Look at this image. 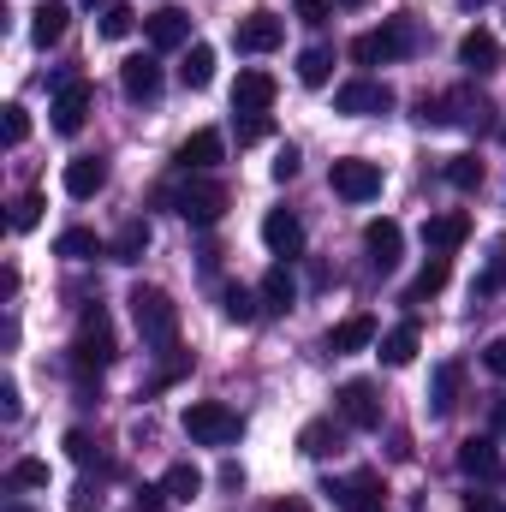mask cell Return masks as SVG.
<instances>
[{"label":"cell","mask_w":506,"mask_h":512,"mask_svg":"<svg viewBox=\"0 0 506 512\" xmlns=\"http://www.w3.org/2000/svg\"><path fill=\"white\" fill-rule=\"evenodd\" d=\"M131 322H137V334L155 346V352H173L179 346V304L161 292V286H131Z\"/></svg>","instance_id":"obj_1"},{"label":"cell","mask_w":506,"mask_h":512,"mask_svg":"<svg viewBox=\"0 0 506 512\" xmlns=\"http://www.w3.org/2000/svg\"><path fill=\"white\" fill-rule=\"evenodd\" d=\"M114 358H120V340H114L108 310L96 304V310H84V316H78V334H72V370H78V376H90V370H108Z\"/></svg>","instance_id":"obj_2"},{"label":"cell","mask_w":506,"mask_h":512,"mask_svg":"<svg viewBox=\"0 0 506 512\" xmlns=\"http://www.w3.org/2000/svg\"><path fill=\"white\" fill-rule=\"evenodd\" d=\"M239 411H227L221 399H197V405H185V435L197 441V447H233L239 441Z\"/></svg>","instance_id":"obj_3"},{"label":"cell","mask_w":506,"mask_h":512,"mask_svg":"<svg viewBox=\"0 0 506 512\" xmlns=\"http://www.w3.org/2000/svg\"><path fill=\"white\" fill-rule=\"evenodd\" d=\"M411 48H417L411 18H387L381 30H364V36L352 42V60H358V66H387V60H405Z\"/></svg>","instance_id":"obj_4"},{"label":"cell","mask_w":506,"mask_h":512,"mask_svg":"<svg viewBox=\"0 0 506 512\" xmlns=\"http://www.w3.org/2000/svg\"><path fill=\"white\" fill-rule=\"evenodd\" d=\"M173 209H179V221H191V227H215V221L227 215V185H221V179H191V185L173 191Z\"/></svg>","instance_id":"obj_5"},{"label":"cell","mask_w":506,"mask_h":512,"mask_svg":"<svg viewBox=\"0 0 506 512\" xmlns=\"http://www.w3.org/2000/svg\"><path fill=\"white\" fill-rule=\"evenodd\" d=\"M322 495L334 501L340 512H387L381 507V471H352V477H328L322 483Z\"/></svg>","instance_id":"obj_6"},{"label":"cell","mask_w":506,"mask_h":512,"mask_svg":"<svg viewBox=\"0 0 506 512\" xmlns=\"http://www.w3.org/2000/svg\"><path fill=\"white\" fill-rule=\"evenodd\" d=\"M328 185H334V197H346V203H370L381 191V167L364 161V155H340V161L328 167Z\"/></svg>","instance_id":"obj_7"},{"label":"cell","mask_w":506,"mask_h":512,"mask_svg":"<svg viewBox=\"0 0 506 512\" xmlns=\"http://www.w3.org/2000/svg\"><path fill=\"white\" fill-rule=\"evenodd\" d=\"M280 36H286V24H280V12H268V6H256V12H245V18L233 24V48H239V54H274Z\"/></svg>","instance_id":"obj_8"},{"label":"cell","mask_w":506,"mask_h":512,"mask_svg":"<svg viewBox=\"0 0 506 512\" xmlns=\"http://www.w3.org/2000/svg\"><path fill=\"white\" fill-rule=\"evenodd\" d=\"M334 405H340V423H346V429H381L376 382H346L340 393H334Z\"/></svg>","instance_id":"obj_9"},{"label":"cell","mask_w":506,"mask_h":512,"mask_svg":"<svg viewBox=\"0 0 506 512\" xmlns=\"http://www.w3.org/2000/svg\"><path fill=\"white\" fill-rule=\"evenodd\" d=\"M334 108H340V114H352V120H370V114H387V108H393V90L376 84V78H352V84H340Z\"/></svg>","instance_id":"obj_10"},{"label":"cell","mask_w":506,"mask_h":512,"mask_svg":"<svg viewBox=\"0 0 506 512\" xmlns=\"http://www.w3.org/2000/svg\"><path fill=\"white\" fill-rule=\"evenodd\" d=\"M465 239H471V215H465V209H441V215L423 221V245H429V256H453Z\"/></svg>","instance_id":"obj_11"},{"label":"cell","mask_w":506,"mask_h":512,"mask_svg":"<svg viewBox=\"0 0 506 512\" xmlns=\"http://www.w3.org/2000/svg\"><path fill=\"white\" fill-rule=\"evenodd\" d=\"M90 102H96L90 84H84V78H66L60 96H54V131H60V137H78L84 120H90Z\"/></svg>","instance_id":"obj_12"},{"label":"cell","mask_w":506,"mask_h":512,"mask_svg":"<svg viewBox=\"0 0 506 512\" xmlns=\"http://www.w3.org/2000/svg\"><path fill=\"white\" fill-rule=\"evenodd\" d=\"M459 471L471 477V483H501L506 477V465H501V453H495V441L489 435H471V441H459Z\"/></svg>","instance_id":"obj_13"},{"label":"cell","mask_w":506,"mask_h":512,"mask_svg":"<svg viewBox=\"0 0 506 512\" xmlns=\"http://www.w3.org/2000/svg\"><path fill=\"white\" fill-rule=\"evenodd\" d=\"M447 126H465V131H495V102L477 96V90H447Z\"/></svg>","instance_id":"obj_14"},{"label":"cell","mask_w":506,"mask_h":512,"mask_svg":"<svg viewBox=\"0 0 506 512\" xmlns=\"http://www.w3.org/2000/svg\"><path fill=\"white\" fill-rule=\"evenodd\" d=\"M262 245L292 262V256L304 251V221H298L292 209H268V215H262Z\"/></svg>","instance_id":"obj_15"},{"label":"cell","mask_w":506,"mask_h":512,"mask_svg":"<svg viewBox=\"0 0 506 512\" xmlns=\"http://www.w3.org/2000/svg\"><path fill=\"white\" fill-rule=\"evenodd\" d=\"M143 36H149V48H155V54L185 48V42H191V18H185L179 6H161V12H149V18H143Z\"/></svg>","instance_id":"obj_16"},{"label":"cell","mask_w":506,"mask_h":512,"mask_svg":"<svg viewBox=\"0 0 506 512\" xmlns=\"http://www.w3.org/2000/svg\"><path fill=\"white\" fill-rule=\"evenodd\" d=\"M221 155H227V137H221L215 126H203V131H191V137L179 143V155H173V161H179L185 173H209Z\"/></svg>","instance_id":"obj_17"},{"label":"cell","mask_w":506,"mask_h":512,"mask_svg":"<svg viewBox=\"0 0 506 512\" xmlns=\"http://www.w3.org/2000/svg\"><path fill=\"white\" fill-rule=\"evenodd\" d=\"M120 90H126L131 102H155L161 96V60L155 54H131L126 66H120Z\"/></svg>","instance_id":"obj_18"},{"label":"cell","mask_w":506,"mask_h":512,"mask_svg":"<svg viewBox=\"0 0 506 512\" xmlns=\"http://www.w3.org/2000/svg\"><path fill=\"white\" fill-rule=\"evenodd\" d=\"M459 66H465V72H477V78L501 72L506 54H501V42H495V30H471V36L459 42Z\"/></svg>","instance_id":"obj_19"},{"label":"cell","mask_w":506,"mask_h":512,"mask_svg":"<svg viewBox=\"0 0 506 512\" xmlns=\"http://www.w3.org/2000/svg\"><path fill=\"white\" fill-rule=\"evenodd\" d=\"M102 185H108V161H102V155H78V161H66V197L90 203Z\"/></svg>","instance_id":"obj_20"},{"label":"cell","mask_w":506,"mask_h":512,"mask_svg":"<svg viewBox=\"0 0 506 512\" xmlns=\"http://www.w3.org/2000/svg\"><path fill=\"white\" fill-rule=\"evenodd\" d=\"M364 251H370V262H376L381 274H387V268H399V251H405L399 221H370V227H364Z\"/></svg>","instance_id":"obj_21"},{"label":"cell","mask_w":506,"mask_h":512,"mask_svg":"<svg viewBox=\"0 0 506 512\" xmlns=\"http://www.w3.org/2000/svg\"><path fill=\"white\" fill-rule=\"evenodd\" d=\"M274 108V78L268 72H239V84H233V114H268Z\"/></svg>","instance_id":"obj_22"},{"label":"cell","mask_w":506,"mask_h":512,"mask_svg":"<svg viewBox=\"0 0 506 512\" xmlns=\"http://www.w3.org/2000/svg\"><path fill=\"white\" fill-rule=\"evenodd\" d=\"M66 24H72V6H66V0H42V6L30 12V42H36V48H54V42L66 36Z\"/></svg>","instance_id":"obj_23"},{"label":"cell","mask_w":506,"mask_h":512,"mask_svg":"<svg viewBox=\"0 0 506 512\" xmlns=\"http://www.w3.org/2000/svg\"><path fill=\"white\" fill-rule=\"evenodd\" d=\"M364 346H376V316H346V322L328 328V352H334V358L364 352Z\"/></svg>","instance_id":"obj_24"},{"label":"cell","mask_w":506,"mask_h":512,"mask_svg":"<svg viewBox=\"0 0 506 512\" xmlns=\"http://www.w3.org/2000/svg\"><path fill=\"white\" fill-rule=\"evenodd\" d=\"M340 447H346V429H340L334 417H316V423L298 429V453H310V459H328V453H340Z\"/></svg>","instance_id":"obj_25"},{"label":"cell","mask_w":506,"mask_h":512,"mask_svg":"<svg viewBox=\"0 0 506 512\" xmlns=\"http://www.w3.org/2000/svg\"><path fill=\"white\" fill-rule=\"evenodd\" d=\"M417 346H423V328H417V322H399V328H387V334H381V364H393V370H399V364H411V358H417Z\"/></svg>","instance_id":"obj_26"},{"label":"cell","mask_w":506,"mask_h":512,"mask_svg":"<svg viewBox=\"0 0 506 512\" xmlns=\"http://www.w3.org/2000/svg\"><path fill=\"white\" fill-rule=\"evenodd\" d=\"M292 304H298V280H292L286 262H274L262 274V310H292Z\"/></svg>","instance_id":"obj_27"},{"label":"cell","mask_w":506,"mask_h":512,"mask_svg":"<svg viewBox=\"0 0 506 512\" xmlns=\"http://www.w3.org/2000/svg\"><path fill=\"white\" fill-rule=\"evenodd\" d=\"M459 382H465L459 364H441V370H435V387H429V411H435V417H453V411H459Z\"/></svg>","instance_id":"obj_28"},{"label":"cell","mask_w":506,"mask_h":512,"mask_svg":"<svg viewBox=\"0 0 506 512\" xmlns=\"http://www.w3.org/2000/svg\"><path fill=\"white\" fill-rule=\"evenodd\" d=\"M209 78H215V48L209 42H191L185 48V66H179V84L185 90H209Z\"/></svg>","instance_id":"obj_29"},{"label":"cell","mask_w":506,"mask_h":512,"mask_svg":"<svg viewBox=\"0 0 506 512\" xmlns=\"http://www.w3.org/2000/svg\"><path fill=\"white\" fill-rule=\"evenodd\" d=\"M108 245L90 233V227H66L60 239H54V256H66V262H90V256H102Z\"/></svg>","instance_id":"obj_30"},{"label":"cell","mask_w":506,"mask_h":512,"mask_svg":"<svg viewBox=\"0 0 506 512\" xmlns=\"http://www.w3.org/2000/svg\"><path fill=\"white\" fill-rule=\"evenodd\" d=\"M161 489H167V501H179V507H191V501L203 495V471H197V465H173V471L161 477Z\"/></svg>","instance_id":"obj_31"},{"label":"cell","mask_w":506,"mask_h":512,"mask_svg":"<svg viewBox=\"0 0 506 512\" xmlns=\"http://www.w3.org/2000/svg\"><path fill=\"white\" fill-rule=\"evenodd\" d=\"M143 251H149V221H126V227H120V239H114V245H108V256H114V262H143Z\"/></svg>","instance_id":"obj_32"},{"label":"cell","mask_w":506,"mask_h":512,"mask_svg":"<svg viewBox=\"0 0 506 512\" xmlns=\"http://www.w3.org/2000/svg\"><path fill=\"white\" fill-rule=\"evenodd\" d=\"M221 310H227V322H256L262 292H251V286H227V292H221Z\"/></svg>","instance_id":"obj_33"},{"label":"cell","mask_w":506,"mask_h":512,"mask_svg":"<svg viewBox=\"0 0 506 512\" xmlns=\"http://www.w3.org/2000/svg\"><path fill=\"white\" fill-rule=\"evenodd\" d=\"M328 72H334V48H304V54H298V78H304L310 90H322Z\"/></svg>","instance_id":"obj_34"},{"label":"cell","mask_w":506,"mask_h":512,"mask_svg":"<svg viewBox=\"0 0 506 512\" xmlns=\"http://www.w3.org/2000/svg\"><path fill=\"white\" fill-rule=\"evenodd\" d=\"M441 286H447V256H435V262H429V268L405 286V304H423V298H435Z\"/></svg>","instance_id":"obj_35"},{"label":"cell","mask_w":506,"mask_h":512,"mask_svg":"<svg viewBox=\"0 0 506 512\" xmlns=\"http://www.w3.org/2000/svg\"><path fill=\"white\" fill-rule=\"evenodd\" d=\"M447 185L477 191V185H483V161H477V155H453V161H447Z\"/></svg>","instance_id":"obj_36"},{"label":"cell","mask_w":506,"mask_h":512,"mask_svg":"<svg viewBox=\"0 0 506 512\" xmlns=\"http://www.w3.org/2000/svg\"><path fill=\"white\" fill-rule=\"evenodd\" d=\"M6 489H48V465L42 459H18L6 471Z\"/></svg>","instance_id":"obj_37"},{"label":"cell","mask_w":506,"mask_h":512,"mask_svg":"<svg viewBox=\"0 0 506 512\" xmlns=\"http://www.w3.org/2000/svg\"><path fill=\"white\" fill-rule=\"evenodd\" d=\"M131 30H137V12H131L126 0H114V6L102 12V36H108V42H120V36H131Z\"/></svg>","instance_id":"obj_38"},{"label":"cell","mask_w":506,"mask_h":512,"mask_svg":"<svg viewBox=\"0 0 506 512\" xmlns=\"http://www.w3.org/2000/svg\"><path fill=\"white\" fill-rule=\"evenodd\" d=\"M42 209H48V203H42V191H24V197L12 203V233H30V227L42 221Z\"/></svg>","instance_id":"obj_39"},{"label":"cell","mask_w":506,"mask_h":512,"mask_svg":"<svg viewBox=\"0 0 506 512\" xmlns=\"http://www.w3.org/2000/svg\"><path fill=\"white\" fill-rule=\"evenodd\" d=\"M96 453H102V447H96L90 429H66V459H72V465H96Z\"/></svg>","instance_id":"obj_40"},{"label":"cell","mask_w":506,"mask_h":512,"mask_svg":"<svg viewBox=\"0 0 506 512\" xmlns=\"http://www.w3.org/2000/svg\"><path fill=\"white\" fill-rule=\"evenodd\" d=\"M334 6H340V0H292L298 24H310V30H316V24H328V18H334Z\"/></svg>","instance_id":"obj_41"},{"label":"cell","mask_w":506,"mask_h":512,"mask_svg":"<svg viewBox=\"0 0 506 512\" xmlns=\"http://www.w3.org/2000/svg\"><path fill=\"white\" fill-rule=\"evenodd\" d=\"M274 131V120L268 114H239V143H262Z\"/></svg>","instance_id":"obj_42"},{"label":"cell","mask_w":506,"mask_h":512,"mask_svg":"<svg viewBox=\"0 0 506 512\" xmlns=\"http://www.w3.org/2000/svg\"><path fill=\"white\" fill-rule=\"evenodd\" d=\"M417 126H447V96H423L417 102Z\"/></svg>","instance_id":"obj_43"},{"label":"cell","mask_w":506,"mask_h":512,"mask_svg":"<svg viewBox=\"0 0 506 512\" xmlns=\"http://www.w3.org/2000/svg\"><path fill=\"white\" fill-rule=\"evenodd\" d=\"M24 137H30V114H24V108H18V102H12V108H6V143H12V149H18V143H24Z\"/></svg>","instance_id":"obj_44"},{"label":"cell","mask_w":506,"mask_h":512,"mask_svg":"<svg viewBox=\"0 0 506 512\" xmlns=\"http://www.w3.org/2000/svg\"><path fill=\"white\" fill-rule=\"evenodd\" d=\"M66 507H72V512H102V489H96V483H78Z\"/></svg>","instance_id":"obj_45"},{"label":"cell","mask_w":506,"mask_h":512,"mask_svg":"<svg viewBox=\"0 0 506 512\" xmlns=\"http://www.w3.org/2000/svg\"><path fill=\"white\" fill-rule=\"evenodd\" d=\"M18 411H24V399H18V382H0V417H6V423H18Z\"/></svg>","instance_id":"obj_46"},{"label":"cell","mask_w":506,"mask_h":512,"mask_svg":"<svg viewBox=\"0 0 506 512\" xmlns=\"http://www.w3.org/2000/svg\"><path fill=\"white\" fill-rule=\"evenodd\" d=\"M465 512H506V501H501V495H483V489H471V495H465Z\"/></svg>","instance_id":"obj_47"},{"label":"cell","mask_w":506,"mask_h":512,"mask_svg":"<svg viewBox=\"0 0 506 512\" xmlns=\"http://www.w3.org/2000/svg\"><path fill=\"white\" fill-rule=\"evenodd\" d=\"M161 501H167L161 483H143V489H137V512H161Z\"/></svg>","instance_id":"obj_48"},{"label":"cell","mask_w":506,"mask_h":512,"mask_svg":"<svg viewBox=\"0 0 506 512\" xmlns=\"http://www.w3.org/2000/svg\"><path fill=\"white\" fill-rule=\"evenodd\" d=\"M274 179L286 185V179H298V149H280V161H274Z\"/></svg>","instance_id":"obj_49"},{"label":"cell","mask_w":506,"mask_h":512,"mask_svg":"<svg viewBox=\"0 0 506 512\" xmlns=\"http://www.w3.org/2000/svg\"><path fill=\"white\" fill-rule=\"evenodd\" d=\"M483 364H489L495 376H506V340H489V346H483Z\"/></svg>","instance_id":"obj_50"},{"label":"cell","mask_w":506,"mask_h":512,"mask_svg":"<svg viewBox=\"0 0 506 512\" xmlns=\"http://www.w3.org/2000/svg\"><path fill=\"white\" fill-rule=\"evenodd\" d=\"M268 512H310V507H304L298 495H286V501H274V507H268Z\"/></svg>","instance_id":"obj_51"},{"label":"cell","mask_w":506,"mask_h":512,"mask_svg":"<svg viewBox=\"0 0 506 512\" xmlns=\"http://www.w3.org/2000/svg\"><path fill=\"white\" fill-rule=\"evenodd\" d=\"M495 429H501V435H506V393H501V399H495Z\"/></svg>","instance_id":"obj_52"},{"label":"cell","mask_w":506,"mask_h":512,"mask_svg":"<svg viewBox=\"0 0 506 512\" xmlns=\"http://www.w3.org/2000/svg\"><path fill=\"white\" fill-rule=\"evenodd\" d=\"M84 6H90V12H96V6H102V12H108V6H114V0H84Z\"/></svg>","instance_id":"obj_53"},{"label":"cell","mask_w":506,"mask_h":512,"mask_svg":"<svg viewBox=\"0 0 506 512\" xmlns=\"http://www.w3.org/2000/svg\"><path fill=\"white\" fill-rule=\"evenodd\" d=\"M459 6H465V12H477V6H483V0H459Z\"/></svg>","instance_id":"obj_54"},{"label":"cell","mask_w":506,"mask_h":512,"mask_svg":"<svg viewBox=\"0 0 506 512\" xmlns=\"http://www.w3.org/2000/svg\"><path fill=\"white\" fill-rule=\"evenodd\" d=\"M340 6H364V0H340Z\"/></svg>","instance_id":"obj_55"},{"label":"cell","mask_w":506,"mask_h":512,"mask_svg":"<svg viewBox=\"0 0 506 512\" xmlns=\"http://www.w3.org/2000/svg\"><path fill=\"white\" fill-rule=\"evenodd\" d=\"M6 512H30V507H6Z\"/></svg>","instance_id":"obj_56"}]
</instances>
